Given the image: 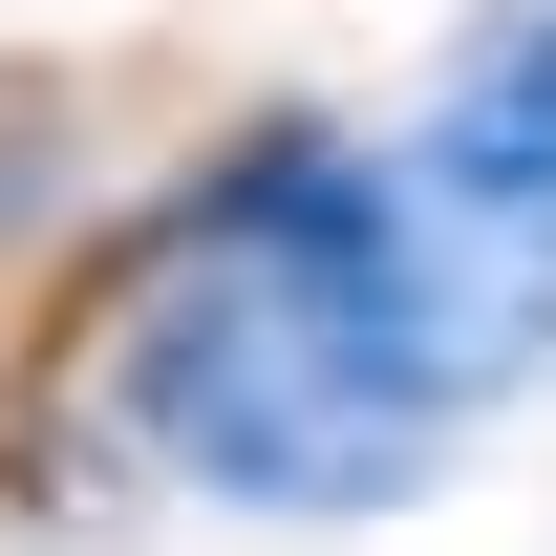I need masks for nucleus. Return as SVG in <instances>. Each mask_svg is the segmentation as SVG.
I'll return each mask as SVG.
<instances>
[{
  "instance_id": "1",
  "label": "nucleus",
  "mask_w": 556,
  "mask_h": 556,
  "mask_svg": "<svg viewBox=\"0 0 556 556\" xmlns=\"http://www.w3.org/2000/svg\"><path fill=\"white\" fill-rule=\"evenodd\" d=\"M556 364V236L428 193L407 150L236 129L108 321V407L214 514H407L450 428Z\"/></svg>"
},
{
  "instance_id": "2",
  "label": "nucleus",
  "mask_w": 556,
  "mask_h": 556,
  "mask_svg": "<svg viewBox=\"0 0 556 556\" xmlns=\"http://www.w3.org/2000/svg\"><path fill=\"white\" fill-rule=\"evenodd\" d=\"M428 193L514 214V236H556V0H492L471 43H450V86H428Z\"/></svg>"
}]
</instances>
